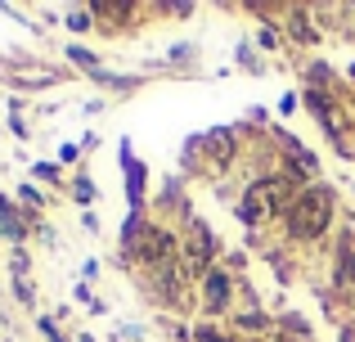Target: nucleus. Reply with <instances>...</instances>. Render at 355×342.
I'll list each match as a JSON object with an SVG mask.
<instances>
[{
	"label": "nucleus",
	"mask_w": 355,
	"mask_h": 342,
	"mask_svg": "<svg viewBox=\"0 0 355 342\" xmlns=\"http://www.w3.org/2000/svg\"><path fill=\"white\" fill-rule=\"evenodd\" d=\"M329 225V189H311L302 194V198L293 203V212H288V230L302 239L320 234V230Z\"/></svg>",
	"instance_id": "1"
},
{
	"label": "nucleus",
	"mask_w": 355,
	"mask_h": 342,
	"mask_svg": "<svg viewBox=\"0 0 355 342\" xmlns=\"http://www.w3.org/2000/svg\"><path fill=\"white\" fill-rule=\"evenodd\" d=\"M207 253H211V234L202 221H193V234H189V271H207Z\"/></svg>",
	"instance_id": "2"
},
{
	"label": "nucleus",
	"mask_w": 355,
	"mask_h": 342,
	"mask_svg": "<svg viewBox=\"0 0 355 342\" xmlns=\"http://www.w3.org/2000/svg\"><path fill=\"white\" fill-rule=\"evenodd\" d=\"M225 293H230V280H225V275H211V280H207V302H211V307H220Z\"/></svg>",
	"instance_id": "3"
},
{
	"label": "nucleus",
	"mask_w": 355,
	"mask_h": 342,
	"mask_svg": "<svg viewBox=\"0 0 355 342\" xmlns=\"http://www.w3.org/2000/svg\"><path fill=\"white\" fill-rule=\"evenodd\" d=\"M207 149L216 153L220 162H230V140H225V135H207Z\"/></svg>",
	"instance_id": "4"
},
{
	"label": "nucleus",
	"mask_w": 355,
	"mask_h": 342,
	"mask_svg": "<svg viewBox=\"0 0 355 342\" xmlns=\"http://www.w3.org/2000/svg\"><path fill=\"white\" fill-rule=\"evenodd\" d=\"M198 342H220L216 334H207V329H202V334H198Z\"/></svg>",
	"instance_id": "5"
}]
</instances>
